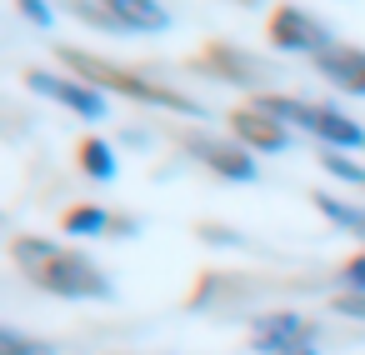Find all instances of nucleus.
I'll return each instance as SVG.
<instances>
[{"label":"nucleus","mask_w":365,"mask_h":355,"mask_svg":"<svg viewBox=\"0 0 365 355\" xmlns=\"http://www.w3.org/2000/svg\"><path fill=\"white\" fill-rule=\"evenodd\" d=\"M56 56H61V66H66L71 76H81L86 86H96V91H106V96L135 101V106H145V110L180 115V120H200V115H205V106H200L190 91H180V86H160V81H150V76H140V71H130V66H115V61H106V56H91V51H81V46H61Z\"/></svg>","instance_id":"obj_1"},{"label":"nucleus","mask_w":365,"mask_h":355,"mask_svg":"<svg viewBox=\"0 0 365 355\" xmlns=\"http://www.w3.org/2000/svg\"><path fill=\"white\" fill-rule=\"evenodd\" d=\"M255 106L265 115H275L285 130L310 135L320 150H365V125H355L345 110H335L325 101H305V96H285V91H260Z\"/></svg>","instance_id":"obj_2"},{"label":"nucleus","mask_w":365,"mask_h":355,"mask_svg":"<svg viewBox=\"0 0 365 355\" xmlns=\"http://www.w3.org/2000/svg\"><path fill=\"white\" fill-rule=\"evenodd\" d=\"M31 280L46 290V295H61V300H96V305H106V300H115V285H110V275L91 260V255H81V250H66V245H56L36 270H31Z\"/></svg>","instance_id":"obj_3"},{"label":"nucleus","mask_w":365,"mask_h":355,"mask_svg":"<svg viewBox=\"0 0 365 355\" xmlns=\"http://www.w3.org/2000/svg\"><path fill=\"white\" fill-rule=\"evenodd\" d=\"M170 140H175L195 165H205L215 180H225V185H255V180H260V155H250V150H245L240 140H230V135H210V130H195V125H175Z\"/></svg>","instance_id":"obj_4"},{"label":"nucleus","mask_w":365,"mask_h":355,"mask_svg":"<svg viewBox=\"0 0 365 355\" xmlns=\"http://www.w3.org/2000/svg\"><path fill=\"white\" fill-rule=\"evenodd\" d=\"M190 66L200 71V76H210V81H220V86H240V91H260V86H275V61H265V56H255V51H240V46H230V41H210V46H200V56H190Z\"/></svg>","instance_id":"obj_5"},{"label":"nucleus","mask_w":365,"mask_h":355,"mask_svg":"<svg viewBox=\"0 0 365 355\" xmlns=\"http://www.w3.org/2000/svg\"><path fill=\"white\" fill-rule=\"evenodd\" d=\"M265 36H270V46H275L280 56H310V61L335 46L330 26H325L320 16H310L305 6H275V11L265 16Z\"/></svg>","instance_id":"obj_6"},{"label":"nucleus","mask_w":365,"mask_h":355,"mask_svg":"<svg viewBox=\"0 0 365 355\" xmlns=\"http://www.w3.org/2000/svg\"><path fill=\"white\" fill-rule=\"evenodd\" d=\"M26 86L36 91V96H46V101H56L61 110H71V115H81V120H106L110 115V96L106 91H96V86H86L81 76H61V71H26Z\"/></svg>","instance_id":"obj_7"},{"label":"nucleus","mask_w":365,"mask_h":355,"mask_svg":"<svg viewBox=\"0 0 365 355\" xmlns=\"http://www.w3.org/2000/svg\"><path fill=\"white\" fill-rule=\"evenodd\" d=\"M225 125H230L225 135H230V140H240L250 155H285V150H290V130H285L275 115H265L255 101H250V106H240V110H230V120H225Z\"/></svg>","instance_id":"obj_8"},{"label":"nucleus","mask_w":365,"mask_h":355,"mask_svg":"<svg viewBox=\"0 0 365 355\" xmlns=\"http://www.w3.org/2000/svg\"><path fill=\"white\" fill-rule=\"evenodd\" d=\"M315 340V325L295 310H270V315H255L250 320V350L255 355H285L295 345Z\"/></svg>","instance_id":"obj_9"},{"label":"nucleus","mask_w":365,"mask_h":355,"mask_svg":"<svg viewBox=\"0 0 365 355\" xmlns=\"http://www.w3.org/2000/svg\"><path fill=\"white\" fill-rule=\"evenodd\" d=\"M310 66H315V76H325L335 91H345V96H360V101H365V51H360V46L335 41V46H330V51H320Z\"/></svg>","instance_id":"obj_10"},{"label":"nucleus","mask_w":365,"mask_h":355,"mask_svg":"<svg viewBox=\"0 0 365 355\" xmlns=\"http://www.w3.org/2000/svg\"><path fill=\"white\" fill-rule=\"evenodd\" d=\"M106 11L130 31V36H165L175 21L160 0H106Z\"/></svg>","instance_id":"obj_11"},{"label":"nucleus","mask_w":365,"mask_h":355,"mask_svg":"<svg viewBox=\"0 0 365 355\" xmlns=\"http://www.w3.org/2000/svg\"><path fill=\"white\" fill-rule=\"evenodd\" d=\"M76 160H81V175L96 180V185H110V180L120 175V155H115V145L101 140V135H86L81 150H76Z\"/></svg>","instance_id":"obj_12"},{"label":"nucleus","mask_w":365,"mask_h":355,"mask_svg":"<svg viewBox=\"0 0 365 355\" xmlns=\"http://www.w3.org/2000/svg\"><path fill=\"white\" fill-rule=\"evenodd\" d=\"M110 225H115V215H110L106 205H71V210L61 215V230H66L71 240H96V235H110Z\"/></svg>","instance_id":"obj_13"},{"label":"nucleus","mask_w":365,"mask_h":355,"mask_svg":"<svg viewBox=\"0 0 365 355\" xmlns=\"http://www.w3.org/2000/svg\"><path fill=\"white\" fill-rule=\"evenodd\" d=\"M310 205H315L335 230H350V235L365 240V205H350V200H340V195H330V190H315Z\"/></svg>","instance_id":"obj_14"},{"label":"nucleus","mask_w":365,"mask_h":355,"mask_svg":"<svg viewBox=\"0 0 365 355\" xmlns=\"http://www.w3.org/2000/svg\"><path fill=\"white\" fill-rule=\"evenodd\" d=\"M66 6V16L71 21H81V26H91V31H101V36H130L110 11H106V0H61Z\"/></svg>","instance_id":"obj_15"},{"label":"nucleus","mask_w":365,"mask_h":355,"mask_svg":"<svg viewBox=\"0 0 365 355\" xmlns=\"http://www.w3.org/2000/svg\"><path fill=\"white\" fill-rule=\"evenodd\" d=\"M320 170L335 175V180H345V185H355V190H365V165L350 150H320Z\"/></svg>","instance_id":"obj_16"},{"label":"nucleus","mask_w":365,"mask_h":355,"mask_svg":"<svg viewBox=\"0 0 365 355\" xmlns=\"http://www.w3.org/2000/svg\"><path fill=\"white\" fill-rule=\"evenodd\" d=\"M0 355H61L51 340H36L16 325H0Z\"/></svg>","instance_id":"obj_17"},{"label":"nucleus","mask_w":365,"mask_h":355,"mask_svg":"<svg viewBox=\"0 0 365 355\" xmlns=\"http://www.w3.org/2000/svg\"><path fill=\"white\" fill-rule=\"evenodd\" d=\"M195 235L210 240V245H220V250H240V245H250V240H245L240 230H230V225H200Z\"/></svg>","instance_id":"obj_18"},{"label":"nucleus","mask_w":365,"mask_h":355,"mask_svg":"<svg viewBox=\"0 0 365 355\" xmlns=\"http://www.w3.org/2000/svg\"><path fill=\"white\" fill-rule=\"evenodd\" d=\"M16 11H21L31 26H41V31L56 26V6H51V0H16Z\"/></svg>","instance_id":"obj_19"},{"label":"nucleus","mask_w":365,"mask_h":355,"mask_svg":"<svg viewBox=\"0 0 365 355\" xmlns=\"http://www.w3.org/2000/svg\"><path fill=\"white\" fill-rule=\"evenodd\" d=\"M340 285H345L350 295H365V250H355V255L340 265Z\"/></svg>","instance_id":"obj_20"},{"label":"nucleus","mask_w":365,"mask_h":355,"mask_svg":"<svg viewBox=\"0 0 365 355\" xmlns=\"http://www.w3.org/2000/svg\"><path fill=\"white\" fill-rule=\"evenodd\" d=\"M330 310H335L340 320H355V325H365V295H350V290H340V295H330Z\"/></svg>","instance_id":"obj_21"},{"label":"nucleus","mask_w":365,"mask_h":355,"mask_svg":"<svg viewBox=\"0 0 365 355\" xmlns=\"http://www.w3.org/2000/svg\"><path fill=\"white\" fill-rule=\"evenodd\" d=\"M140 230H145L140 215H115V225H110V235H120V240H135Z\"/></svg>","instance_id":"obj_22"},{"label":"nucleus","mask_w":365,"mask_h":355,"mask_svg":"<svg viewBox=\"0 0 365 355\" xmlns=\"http://www.w3.org/2000/svg\"><path fill=\"white\" fill-rule=\"evenodd\" d=\"M125 145H135V150H150V135H145V130H125Z\"/></svg>","instance_id":"obj_23"},{"label":"nucleus","mask_w":365,"mask_h":355,"mask_svg":"<svg viewBox=\"0 0 365 355\" xmlns=\"http://www.w3.org/2000/svg\"><path fill=\"white\" fill-rule=\"evenodd\" d=\"M285 355H320V340H305V345H295V350H285Z\"/></svg>","instance_id":"obj_24"}]
</instances>
